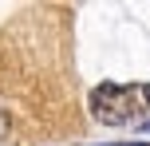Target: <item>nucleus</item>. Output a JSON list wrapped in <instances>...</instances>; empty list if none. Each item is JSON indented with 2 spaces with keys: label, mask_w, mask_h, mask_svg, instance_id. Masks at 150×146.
Wrapping results in <instances>:
<instances>
[{
  "label": "nucleus",
  "mask_w": 150,
  "mask_h": 146,
  "mask_svg": "<svg viewBox=\"0 0 150 146\" xmlns=\"http://www.w3.org/2000/svg\"><path fill=\"white\" fill-rule=\"evenodd\" d=\"M8 134V115H4V107H0V138Z\"/></svg>",
  "instance_id": "obj_2"
},
{
  "label": "nucleus",
  "mask_w": 150,
  "mask_h": 146,
  "mask_svg": "<svg viewBox=\"0 0 150 146\" xmlns=\"http://www.w3.org/2000/svg\"><path fill=\"white\" fill-rule=\"evenodd\" d=\"M87 103L99 123L127 126L150 115V83H99Z\"/></svg>",
  "instance_id": "obj_1"
}]
</instances>
